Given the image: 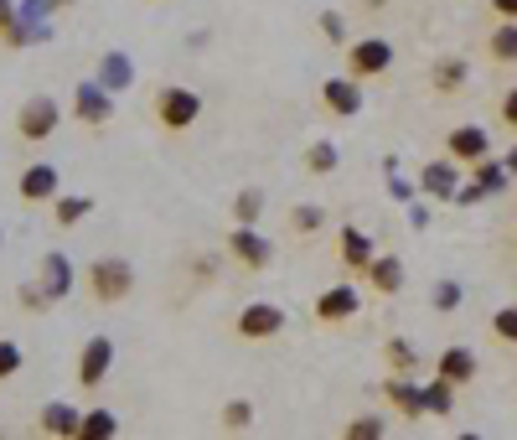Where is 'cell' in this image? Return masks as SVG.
<instances>
[{"label":"cell","mask_w":517,"mask_h":440,"mask_svg":"<svg viewBox=\"0 0 517 440\" xmlns=\"http://www.w3.org/2000/svg\"><path fill=\"white\" fill-rule=\"evenodd\" d=\"M218 425H223V430H233V435H238V430H249V425H254V404H249V399H228Z\"/></svg>","instance_id":"27"},{"label":"cell","mask_w":517,"mask_h":440,"mask_svg":"<svg viewBox=\"0 0 517 440\" xmlns=\"http://www.w3.org/2000/svg\"><path fill=\"white\" fill-rule=\"evenodd\" d=\"M114 435H119V420L109 415V409H83L78 440H114Z\"/></svg>","instance_id":"22"},{"label":"cell","mask_w":517,"mask_h":440,"mask_svg":"<svg viewBox=\"0 0 517 440\" xmlns=\"http://www.w3.org/2000/svg\"><path fill=\"white\" fill-rule=\"evenodd\" d=\"M202 120V94L197 88H181V83H161L156 88V125L166 135H187Z\"/></svg>","instance_id":"2"},{"label":"cell","mask_w":517,"mask_h":440,"mask_svg":"<svg viewBox=\"0 0 517 440\" xmlns=\"http://www.w3.org/2000/svg\"><path fill=\"white\" fill-rule=\"evenodd\" d=\"M486 6H492L497 21H517V0H486Z\"/></svg>","instance_id":"36"},{"label":"cell","mask_w":517,"mask_h":440,"mask_svg":"<svg viewBox=\"0 0 517 440\" xmlns=\"http://www.w3.org/2000/svg\"><path fill=\"white\" fill-rule=\"evenodd\" d=\"M445 156L461 161V166H476L481 156H492V140H486L481 125H455V130L445 135Z\"/></svg>","instance_id":"12"},{"label":"cell","mask_w":517,"mask_h":440,"mask_svg":"<svg viewBox=\"0 0 517 440\" xmlns=\"http://www.w3.org/2000/svg\"><path fill=\"white\" fill-rule=\"evenodd\" d=\"M497 120H502V125H507L512 135H517V83H512V88H507V94L497 99Z\"/></svg>","instance_id":"33"},{"label":"cell","mask_w":517,"mask_h":440,"mask_svg":"<svg viewBox=\"0 0 517 440\" xmlns=\"http://www.w3.org/2000/svg\"><path fill=\"white\" fill-rule=\"evenodd\" d=\"M259 213H264V192H259V187L238 192V202H233V218H238V223H259Z\"/></svg>","instance_id":"30"},{"label":"cell","mask_w":517,"mask_h":440,"mask_svg":"<svg viewBox=\"0 0 517 440\" xmlns=\"http://www.w3.org/2000/svg\"><path fill=\"white\" fill-rule=\"evenodd\" d=\"M450 409H455V384H445L435 373V384L424 389V415H450Z\"/></svg>","instance_id":"24"},{"label":"cell","mask_w":517,"mask_h":440,"mask_svg":"<svg viewBox=\"0 0 517 440\" xmlns=\"http://www.w3.org/2000/svg\"><path fill=\"white\" fill-rule=\"evenodd\" d=\"M285 332V311L269 306V301H249L238 316H233V337L238 342H269Z\"/></svg>","instance_id":"5"},{"label":"cell","mask_w":517,"mask_h":440,"mask_svg":"<svg viewBox=\"0 0 517 440\" xmlns=\"http://www.w3.org/2000/svg\"><path fill=\"white\" fill-rule=\"evenodd\" d=\"M321 223H326L321 208H295V213H290V228H295V233H321Z\"/></svg>","instance_id":"31"},{"label":"cell","mask_w":517,"mask_h":440,"mask_svg":"<svg viewBox=\"0 0 517 440\" xmlns=\"http://www.w3.org/2000/svg\"><path fill=\"white\" fill-rule=\"evenodd\" d=\"M83 285H88V296H94L99 306H119V301L135 290V270H130V259L99 254V259L83 270Z\"/></svg>","instance_id":"1"},{"label":"cell","mask_w":517,"mask_h":440,"mask_svg":"<svg viewBox=\"0 0 517 440\" xmlns=\"http://www.w3.org/2000/svg\"><path fill=\"white\" fill-rule=\"evenodd\" d=\"M455 306H461V285L440 280V285H435V311H455Z\"/></svg>","instance_id":"34"},{"label":"cell","mask_w":517,"mask_h":440,"mask_svg":"<svg viewBox=\"0 0 517 440\" xmlns=\"http://www.w3.org/2000/svg\"><path fill=\"white\" fill-rule=\"evenodd\" d=\"M383 363H388L393 373H414V368H419L414 347H409L404 337H388V342H383Z\"/></svg>","instance_id":"23"},{"label":"cell","mask_w":517,"mask_h":440,"mask_svg":"<svg viewBox=\"0 0 517 440\" xmlns=\"http://www.w3.org/2000/svg\"><path fill=\"white\" fill-rule=\"evenodd\" d=\"M393 68V42L388 37H362V42H347V78L357 83H373Z\"/></svg>","instance_id":"4"},{"label":"cell","mask_w":517,"mask_h":440,"mask_svg":"<svg viewBox=\"0 0 517 440\" xmlns=\"http://www.w3.org/2000/svg\"><path fill=\"white\" fill-rule=\"evenodd\" d=\"M37 290H42L47 301H63L68 290H73V264H68L63 254H47V259H42V285H37Z\"/></svg>","instance_id":"17"},{"label":"cell","mask_w":517,"mask_h":440,"mask_svg":"<svg viewBox=\"0 0 517 440\" xmlns=\"http://www.w3.org/2000/svg\"><path fill=\"white\" fill-rule=\"evenodd\" d=\"M78 114H83V125H104L114 114V104H109V94H99L94 83H83L78 88Z\"/></svg>","instance_id":"21"},{"label":"cell","mask_w":517,"mask_h":440,"mask_svg":"<svg viewBox=\"0 0 517 440\" xmlns=\"http://www.w3.org/2000/svg\"><path fill=\"white\" fill-rule=\"evenodd\" d=\"M109 368H114V342L109 337H88L83 347H78V389L83 394H99L104 389V378H109Z\"/></svg>","instance_id":"7"},{"label":"cell","mask_w":517,"mask_h":440,"mask_svg":"<svg viewBox=\"0 0 517 440\" xmlns=\"http://www.w3.org/2000/svg\"><path fill=\"white\" fill-rule=\"evenodd\" d=\"M383 394H388V404L399 409L404 420H419V415H424V389H414L409 373H393L388 384H383Z\"/></svg>","instance_id":"16"},{"label":"cell","mask_w":517,"mask_h":440,"mask_svg":"<svg viewBox=\"0 0 517 440\" xmlns=\"http://www.w3.org/2000/svg\"><path fill=\"white\" fill-rule=\"evenodd\" d=\"M88 213H94V197H63V192L52 197V223H57V228H73V223H83Z\"/></svg>","instance_id":"20"},{"label":"cell","mask_w":517,"mask_h":440,"mask_svg":"<svg viewBox=\"0 0 517 440\" xmlns=\"http://www.w3.org/2000/svg\"><path fill=\"white\" fill-rule=\"evenodd\" d=\"M228 259L243 264L249 275H259V270H269V264H275V249H269V239H264L254 223H238V228L228 233Z\"/></svg>","instance_id":"6"},{"label":"cell","mask_w":517,"mask_h":440,"mask_svg":"<svg viewBox=\"0 0 517 440\" xmlns=\"http://www.w3.org/2000/svg\"><path fill=\"white\" fill-rule=\"evenodd\" d=\"M373 239H368V233H362V228H337V264H342V270L352 275V280H362V275H368V264H373Z\"/></svg>","instance_id":"10"},{"label":"cell","mask_w":517,"mask_h":440,"mask_svg":"<svg viewBox=\"0 0 517 440\" xmlns=\"http://www.w3.org/2000/svg\"><path fill=\"white\" fill-rule=\"evenodd\" d=\"M368 290L373 296H399L404 290V259L399 254H373V264H368Z\"/></svg>","instance_id":"15"},{"label":"cell","mask_w":517,"mask_h":440,"mask_svg":"<svg viewBox=\"0 0 517 440\" xmlns=\"http://www.w3.org/2000/svg\"><path fill=\"white\" fill-rule=\"evenodd\" d=\"M502 166H507V171L517 176V145H512V151H507V161H502Z\"/></svg>","instance_id":"39"},{"label":"cell","mask_w":517,"mask_h":440,"mask_svg":"<svg viewBox=\"0 0 517 440\" xmlns=\"http://www.w3.org/2000/svg\"><path fill=\"white\" fill-rule=\"evenodd\" d=\"M52 6H73V0H52Z\"/></svg>","instance_id":"42"},{"label":"cell","mask_w":517,"mask_h":440,"mask_svg":"<svg viewBox=\"0 0 517 440\" xmlns=\"http://www.w3.org/2000/svg\"><path fill=\"white\" fill-rule=\"evenodd\" d=\"M0 37H6V47H26V21H6V32H0Z\"/></svg>","instance_id":"35"},{"label":"cell","mask_w":517,"mask_h":440,"mask_svg":"<svg viewBox=\"0 0 517 440\" xmlns=\"http://www.w3.org/2000/svg\"><path fill=\"white\" fill-rule=\"evenodd\" d=\"M388 6V0H362V11H383Z\"/></svg>","instance_id":"40"},{"label":"cell","mask_w":517,"mask_h":440,"mask_svg":"<svg viewBox=\"0 0 517 440\" xmlns=\"http://www.w3.org/2000/svg\"><path fill=\"white\" fill-rule=\"evenodd\" d=\"M57 125H63V104H57L52 94H32V99L16 109V140H21V145H42V140H52Z\"/></svg>","instance_id":"3"},{"label":"cell","mask_w":517,"mask_h":440,"mask_svg":"<svg viewBox=\"0 0 517 440\" xmlns=\"http://www.w3.org/2000/svg\"><path fill=\"white\" fill-rule=\"evenodd\" d=\"M57 192H63V176H57V166H47V161L21 166V176H16V197L26 202V208H47Z\"/></svg>","instance_id":"9"},{"label":"cell","mask_w":517,"mask_h":440,"mask_svg":"<svg viewBox=\"0 0 517 440\" xmlns=\"http://www.w3.org/2000/svg\"><path fill=\"white\" fill-rule=\"evenodd\" d=\"M78 420H83V409L63 404V399H52L37 409V430L52 435V440H78Z\"/></svg>","instance_id":"14"},{"label":"cell","mask_w":517,"mask_h":440,"mask_svg":"<svg viewBox=\"0 0 517 440\" xmlns=\"http://www.w3.org/2000/svg\"><path fill=\"white\" fill-rule=\"evenodd\" d=\"M342 435H347V440H378V435H383V420H347Z\"/></svg>","instance_id":"32"},{"label":"cell","mask_w":517,"mask_h":440,"mask_svg":"<svg viewBox=\"0 0 517 440\" xmlns=\"http://www.w3.org/2000/svg\"><path fill=\"white\" fill-rule=\"evenodd\" d=\"M26 368V352H21V342H11V337H0V384H11V378Z\"/></svg>","instance_id":"28"},{"label":"cell","mask_w":517,"mask_h":440,"mask_svg":"<svg viewBox=\"0 0 517 440\" xmlns=\"http://www.w3.org/2000/svg\"><path fill=\"white\" fill-rule=\"evenodd\" d=\"M455 166L461 161H440L424 171V192H435V197H455Z\"/></svg>","instance_id":"25"},{"label":"cell","mask_w":517,"mask_h":440,"mask_svg":"<svg viewBox=\"0 0 517 440\" xmlns=\"http://www.w3.org/2000/svg\"><path fill=\"white\" fill-rule=\"evenodd\" d=\"M321 26H326V37H331V42H342V21H337V16H321Z\"/></svg>","instance_id":"37"},{"label":"cell","mask_w":517,"mask_h":440,"mask_svg":"<svg viewBox=\"0 0 517 440\" xmlns=\"http://www.w3.org/2000/svg\"><path fill=\"white\" fill-rule=\"evenodd\" d=\"M430 83H435V94H461L466 88V57H440V63L430 68Z\"/></svg>","instance_id":"19"},{"label":"cell","mask_w":517,"mask_h":440,"mask_svg":"<svg viewBox=\"0 0 517 440\" xmlns=\"http://www.w3.org/2000/svg\"><path fill=\"white\" fill-rule=\"evenodd\" d=\"M512 254H517V228H512Z\"/></svg>","instance_id":"41"},{"label":"cell","mask_w":517,"mask_h":440,"mask_svg":"<svg viewBox=\"0 0 517 440\" xmlns=\"http://www.w3.org/2000/svg\"><path fill=\"white\" fill-rule=\"evenodd\" d=\"M357 311H362V290H352V280H347V285H331V290H321V296H316V306H311L316 327H342V321H352Z\"/></svg>","instance_id":"8"},{"label":"cell","mask_w":517,"mask_h":440,"mask_svg":"<svg viewBox=\"0 0 517 440\" xmlns=\"http://www.w3.org/2000/svg\"><path fill=\"white\" fill-rule=\"evenodd\" d=\"M486 57H492L497 68L517 63V21H497L492 32H486Z\"/></svg>","instance_id":"18"},{"label":"cell","mask_w":517,"mask_h":440,"mask_svg":"<svg viewBox=\"0 0 517 440\" xmlns=\"http://www.w3.org/2000/svg\"><path fill=\"white\" fill-rule=\"evenodd\" d=\"M16 16V6H11V0H0V32H6V21Z\"/></svg>","instance_id":"38"},{"label":"cell","mask_w":517,"mask_h":440,"mask_svg":"<svg viewBox=\"0 0 517 440\" xmlns=\"http://www.w3.org/2000/svg\"><path fill=\"white\" fill-rule=\"evenodd\" d=\"M492 337H497L502 347H517V306L492 311Z\"/></svg>","instance_id":"29"},{"label":"cell","mask_w":517,"mask_h":440,"mask_svg":"<svg viewBox=\"0 0 517 440\" xmlns=\"http://www.w3.org/2000/svg\"><path fill=\"white\" fill-rule=\"evenodd\" d=\"M435 373L445 378V384L466 389V384H476V373H481V358H476L471 347H445L440 358H435Z\"/></svg>","instance_id":"13"},{"label":"cell","mask_w":517,"mask_h":440,"mask_svg":"<svg viewBox=\"0 0 517 440\" xmlns=\"http://www.w3.org/2000/svg\"><path fill=\"white\" fill-rule=\"evenodd\" d=\"M321 109L331 114V120H352V114L362 109V83L357 78H326L321 83Z\"/></svg>","instance_id":"11"},{"label":"cell","mask_w":517,"mask_h":440,"mask_svg":"<svg viewBox=\"0 0 517 440\" xmlns=\"http://www.w3.org/2000/svg\"><path fill=\"white\" fill-rule=\"evenodd\" d=\"M306 171H311V176H331V171H337V145H331V140H311Z\"/></svg>","instance_id":"26"}]
</instances>
